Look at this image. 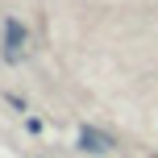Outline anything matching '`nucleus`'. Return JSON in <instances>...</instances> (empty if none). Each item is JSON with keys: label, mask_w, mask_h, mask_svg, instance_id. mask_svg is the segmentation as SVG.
<instances>
[{"label": "nucleus", "mask_w": 158, "mask_h": 158, "mask_svg": "<svg viewBox=\"0 0 158 158\" xmlns=\"http://www.w3.org/2000/svg\"><path fill=\"white\" fill-rule=\"evenodd\" d=\"M25 50H29V33H25V25L17 21V17H8V21H4V54L17 63Z\"/></svg>", "instance_id": "obj_1"}, {"label": "nucleus", "mask_w": 158, "mask_h": 158, "mask_svg": "<svg viewBox=\"0 0 158 158\" xmlns=\"http://www.w3.org/2000/svg\"><path fill=\"white\" fill-rule=\"evenodd\" d=\"M79 150H87V154H108V150H112V137L100 133V129H92V125H83V129H79Z\"/></svg>", "instance_id": "obj_2"}]
</instances>
